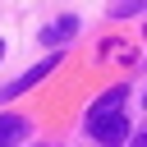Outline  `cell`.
I'll use <instances>...</instances> for the list:
<instances>
[{"mask_svg": "<svg viewBox=\"0 0 147 147\" xmlns=\"http://www.w3.org/2000/svg\"><path fill=\"white\" fill-rule=\"evenodd\" d=\"M41 147H51V142H41Z\"/></svg>", "mask_w": 147, "mask_h": 147, "instance_id": "8", "label": "cell"}, {"mask_svg": "<svg viewBox=\"0 0 147 147\" xmlns=\"http://www.w3.org/2000/svg\"><path fill=\"white\" fill-rule=\"evenodd\" d=\"M133 147H147V133H138V138H133Z\"/></svg>", "mask_w": 147, "mask_h": 147, "instance_id": "6", "label": "cell"}, {"mask_svg": "<svg viewBox=\"0 0 147 147\" xmlns=\"http://www.w3.org/2000/svg\"><path fill=\"white\" fill-rule=\"evenodd\" d=\"M147 9V0H115L110 5V18H133V14H142Z\"/></svg>", "mask_w": 147, "mask_h": 147, "instance_id": "5", "label": "cell"}, {"mask_svg": "<svg viewBox=\"0 0 147 147\" xmlns=\"http://www.w3.org/2000/svg\"><path fill=\"white\" fill-rule=\"evenodd\" d=\"M0 55H5V41H0Z\"/></svg>", "mask_w": 147, "mask_h": 147, "instance_id": "7", "label": "cell"}, {"mask_svg": "<svg viewBox=\"0 0 147 147\" xmlns=\"http://www.w3.org/2000/svg\"><path fill=\"white\" fill-rule=\"evenodd\" d=\"M124 96H129V87L124 83H115L92 110H87V133L96 138V142H106V147H115V142H124L129 138V119H124Z\"/></svg>", "mask_w": 147, "mask_h": 147, "instance_id": "1", "label": "cell"}, {"mask_svg": "<svg viewBox=\"0 0 147 147\" xmlns=\"http://www.w3.org/2000/svg\"><path fill=\"white\" fill-rule=\"evenodd\" d=\"M74 32H78V18H74V14H64V18H55V23H46V28H41V41H46V46H60V41H69Z\"/></svg>", "mask_w": 147, "mask_h": 147, "instance_id": "4", "label": "cell"}, {"mask_svg": "<svg viewBox=\"0 0 147 147\" xmlns=\"http://www.w3.org/2000/svg\"><path fill=\"white\" fill-rule=\"evenodd\" d=\"M51 69H60V55H46L41 64H32V69H28V74H18L14 83H5V87H0V101H14L18 92H28V87H37V83H41V78L51 74Z\"/></svg>", "mask_w": 147, "mask_h": 147, "instance_id": "2", "label": "cell"}, {"mask_svg": "<svg viewBox=\"0 0 147 147\" xmlns=\"http://www.w3.org/2000/svg\"><path fill=\"white\" fill-rule=\"evenodd\" d=\"M28 133H32V124L23 115H0V147H18Z\"/></svg>", "mask_w": 147, "mask_h": 147, "instance_id": "3", "label": "cell"}]
</instances>
